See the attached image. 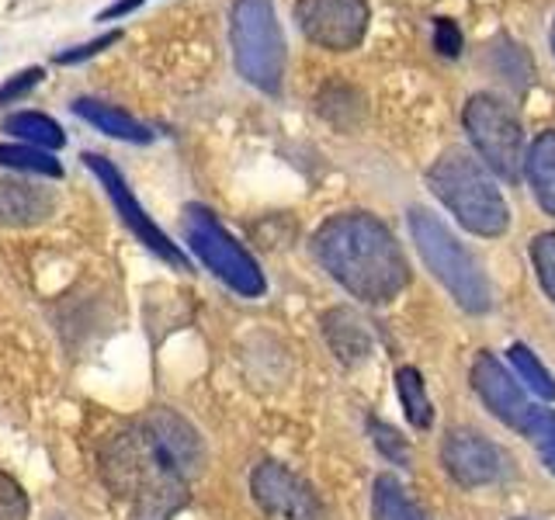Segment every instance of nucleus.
<instances>
[{"label": "nucleus", "instance_id": "nucleus-1", "mask_svg": "<svg viewBox=\"0 0 555 520\" xmlns=\"http://www.w3.org/2000/svg\"><path fill=\"white\" fill-rule=\"evenodd\" d=\"M205 465L198 430L173 410H150L101 447L108 490L150 517H170L188 503Z\"/></svg>", "mask_w": 555, "mask_h": 520}, {"label": "nucleus", "instance_id": "nucleus-2", "mask_svg": "<svg viewBox=\"0 0 555 520\" xmlns=\"http://www.w3.org/2000/svg\"><path fill=\"white\" fill-rule=\"evenodd\" d=\"M312 250L330 277L364 302H389L410 282L403 250L375 216L347 212L326 219L312 236Z\"/></svg>", "mask_w": 555, "mask_h": 520}, {"label": "nucleus", "instance_id": "nucleus-3", "mask_svg": "<svg viewBox=\"0 0 555 520\" xmlns=\"http://www.w3.org/2000/svg\"><path fill=\"white\" fill-rule=\"evenodd\" d=\"M427 184L468 233L500 236L511 225V208L503 202L500 187L486 173V167L473 160L465 150L441 153L438 164L427 173Z\"/></svg>", "mask_w": 555, "mask_h": 520}, {"label": "nucleus", "instance_id": "nucleus-4", "mask_svg": "<svg viewBox=\"0 0 555 520\" xmlns=\"http://www.w3.org/2000/svg\"><path fill=\"white\" fill-rule=\"evenodd\" d=\"M410 233H413L416 250L424 257V264L451 291V299H455L465 312L490 309V285H486V274L479 271L473 253L451 236V230L438 216H430L427 208H413Z\"/></svg>", "mask_w": 555, "mask_h": 520}, {"label": "nucleus", "instance_id": "nucleus-5", "mask_svg": "<svg viewBox=\"0 0 555 520\" xmlns=\"http://www.w3.org/2000/svg\"><path fill=\"white\" fill-rule=\"evenodd\" d=\"M233 60L240 77L257 91L274 94L285 74V39L271 0H236L230 17Z\"/></svg>", "mask_w": 555, "mask_h": 520}, {"label": "nucleus", "instance_id": "nucleus-6", "mask_svg": "<svg viewBox=\"0 0 555 520\" xmlns=\"http://www.w3.org/2000/svg\"><path fill=\"white\" fill-rule=\"evenodd\" d=\"M184 239H188V247L198 253L202 264L216 277H222L233 291L247 295V299L264 295L268 285H264V274L257 268V260L222 230L219 219L208 212V208L202 205L184 208Z\"/></svg>", "mask_w": 555, "mask_h": 520}, {"label": "nucleus", "instance_id": "nucleus-7", "mask_svg": "<svg viewBox=\"0 0 555 520\" xmlns=\"http://www.w3.org/2000/svg\"><path fill=\"white\" fill-rule=\"evenodd\" d=\"M465 132L476 143L486 167L496 170L500 178L517 181L525 167V129L514 115L511 104H503L493 94H476L465 104Z\"/></svg>", "mask_w": 555, "mask_h": 520}, {"label": "nucleus", "instance_id": "nucleus-8", "mask_svg": "<svg viewBox=\"0 0 555 520\" xmlns=\"http://www.w3.org/2000/svg\"><path fill=\"white\" fill-rule=\"evenodd\" d=\"M295 22L309 42L323 49H354L369 31V0H299Z\"/></svg>", "mask_w": 555, "mask_h": 520}, {"label": "nucleus", "instance_id": "nucleus-9", "mask_svg": "<svg viewBox=\"0 0 555 520\" xmlns=\"http://www.w3.org/2000/svg\"><path fill=\"white\" fill-rule=\"evenodd\" d=\"M250 490L257 507L271 520H326L323 503L312 493V485L278 461H264L254 468Z\"/></svg>", "mask_w": 555, "mask_h": 520}, {"label": "nucleus", "instance_id": "nucleus-10", "mask_svg": "<svg viewBox=\"0 0 555 520\" xmlns=\"http://www.w3.org/2000/svg\"><path fill=\"white\" fill-rule=\"evenodd\" d=\"M83 164L94 170V178L104 184V191H108V198H112V205L118 208V216H121V222L129 225V230L139 236V243H146V247L156 253V257H164L167 264H173V268H188V257L173 247V243L167 239V233L156 225L150 216H146V208L135 202V195L129 191V184H126V178L118 173V167L112 164V160H104V156H98V153H87L83 156Z\"/></svg>", "mask_w": 555, "mask_h": 520}, {"label": "nucleus", "instance_id": "nucleus-11", "mask_svg": "<svg viewBox=\"0 0 555 520\" xmlns=\"http://www.w3.org/2000/svg\"><path fill=\"white\" fill-rule=\"evenodd\" d=\"M441 458H444L448 476L459 485H468V490H476V485H490L503 472V455L496 451V444L490 438H482V433L468 430V427L448 430Z\"/></svg>", "mask_w": 555, "mask_h": 520}, {"label": "nucleus", "instance_id": "nucleus-12", "mask_svg": "<svg viewBox=\"0 0 555 520\" xmlns=\"http://www.w3.org/2000/svg\"><path fill=\"white\" fill-rule=\"evenodd\" d=\"M473 389L479 392L486 410H490L496 420H503L507 427L525 433L534 406L528 403V395L520 392V386L507 375V368H503V364L493 354H479L476 358V364H473Z\"/></svg>", "mask_w": 555, "mask_h": 520}, {"label": "nucleus", "instance_id": "nucleus-13", "mask_svg": "<svg viewBox=\"0 0 555 520\" xmlns=\"http://www.w3.org/2000/svg\"><path fill=\"white\" fill-rule=\"evenodd\" d=\"M56 208V198L46 187H35L28 181L0 178V222L8 225H35L46 222Z\"/></svg>", "mask_w": 555, "mask_h": 520}, {"label": "nucleus", "instance_id": "nucleus-14", "mask_svg": "<svg viewBox=\"0 0 555 520\" xmlns=\"http://www.w3.org/2000/svg\"><path fill=\"white\" fill-rule=\"evenodd\" d=\"M74 115L91 121V126L112 139H121V143H153V129L143 126L139 118H132L129 112L115 108V104H104L94 98H77L74 101Z\"/></svg>", "mask_w": 555, "mask_h": 520}, {"label": "nucleus", "instance_id": "nucleus-15", "mask_svg": "<svg viewBox=\"0 0 555 520\" xmlns=\"http://www.w3.org/2000/svg\"><path fill=\"white\" fill-rule=\"evenodd\" d=\"M323 334L334 347V354L347 364L364 361L372 354V329L351 309H334L323 316Z\"/></svg>", "mask_w": 555, "mask_h": 520}, {"label": "nucleus", "instance_id": "nucleus-16", "mask_svg": "<svg viewBox=\"0 0 555 520\" xmlns=\"http://www.w3.org/2000/svg\"><path fill=\"white\" fill-rule=\"evenodd\" d=\"M525 167H528V181L534 187L538 205H542L548 216H555V129L534 139V146L525 156Z\"/></svg>", "mask_w": 555, "mask_h": 520}, {"label": "nucleus", "instance_id": "nucleus-17", "mask_svg": "<svg viewBox=\"0 0 555 520\" xmlns=\"http://www.w3.org/2000/svg\"><path fill=\"white\" fill-rule=\"evenodd\" d=\"M372 517L375 520H430L424 507H416L410 493L396 482V476H378L372 490Z\"/></svg>", "mask_w": 555, "mask_h": 520}, {"label": "nucleus", "instance_id": "nucleus-18", "mask_svg": "<svg viewBox=\"0 0 555 520\" xmlns=\"http://www.w3.org/2000/svg\"><path fill=\"white\" fill-rule=\"evenodd\" d=\"M4 132L17 135L22 143L28 146H39V150H63L66 135L63 129L52 121L49 115H39V112H14L4 118Z\"/></svg>", "mask_w": 555, "mask_h": 520}, {"label": "nucleus", "instance_id": "nucleus-19", "mask_svg": "<svg viewBox=\"0 0 555 520\" xmlns=\"http://www.w3.org/2000/svg\"><path fill=\"white\" fill-rule=\"evenodd\" d=\"M396 392H399V403H403L406 416H410V424L416 430H427L430 420H434V406H430V399H427V389H424V375L416 372V368H399L396 372Z\"/></svg>", "mask_w": 555, "mask_h": 520}, {"label": "nucleus", "instance_id": "nucleus-20", "mask_svg": "<svg viewBox=\"0 0 555 520\" xmlns=\"http://www.w3.org/2000/svg\"><path fill=\"white\" fill-rule=\"evenodd\" d=\"M0 167L42 173V178H63V164L49 150L28 146V143H4L0 146Z\"/></svg>", "mask_w": 555, "mask_h": 520}, {"label": "nucleus", "instance_id": "nucleus-21", "mask_svg": "<svg viewBox=\"0 0 555 520\" xmlns=\"http://www.w3.org/2000/svg\"><path fill=\"white\" fill-rule=\"evenodd\" d=\"M507 358H511V364L517 368V375L525 378L538 395H542V399H555V381H552V375L545 372V364L538 361L525 343H514L511 351H507Z\"/></svg>", "mask_w": 555, "mask_h": 520}, {"label": "nucleus", "instance_id": "nucleus-22", "mask_svg": "<svg viewBox=\"0 0 555 520\" xmlns=\"http://www.w3.org/2000/svg\"><path fill=\"white\" fill-rule=\"evenodd\" d=\"M525 438L538 447V455H542L545 468L555 476V413L534 406L531 420H528V427H525Z\"/></svg>", "mask_w": 555, "mask_h": 520}, {"label": "nucleus", "instance_id": "nucleus-23", "mask_svg": "<svg viewBox=\"0 0 555 520\" xmlns=\"http://www.w3.org/2000/svg\"><path fill=\"white\" fill-rule=\"evenodd\" d=\"M531 260L538 271V282L548 291V299L555 302V233H542L531 243Z\"/></svg>", "mask_w": 555, "mask_h": 520}, {"label": "nucleus", "instance_id": "nucleus-24", "mask_svg": "<svg viewBox=\"0 0 555 520\" xmlns=\"http://www.w3.org/2000/svg\"><path fill=\"white\" fill-rule=\"evenodd\" d=\"M0 520H28V496L8 472H0Z\"/></svg>", "mask_w": 555, "mask_h": 520}, {"label": "nucleus", "instance_id": "nucleus-25", "mask_svg": "<svg viewBox=\"0 0 555 520\" xmlns=\"http://www.w3.org/2000/svg\"><path fill=\"white\" fill-rule=\"evenodd\" d=\"M118 39H121V31H104V35H98V39H91V42H83V46H74V49L60 52L56 63H60V66H77V63H83V60H94L101 49L115 46Z\"/></svg>", "mask_w": 555, "mask_h": 520}, {"label": "nucleus", "instance_id": "nucleus-26", "mask_svg": "<svg viewBox=\"0 0 555 520\" xmlns=\"http://www.w3.org/2000/svg\"><path fill=\"white\" fill-rule=\"evenodd\" d=\"M42 83V66H31V69H22V74H14L4 87H0V104H11V101H22L31 87Z\"/></svg>", "mask_w": 555, "mask_h": 520}, {"label": "nucleus", "instance_id": "nucleus-27", "mask_svg": "<svg viewBox=\"0 0 555 520\" xmlns=\"http://www.w3.org/2000/svg\"><path fill=\"white\" fill-rule=\"evenodd\" d=\"M372 433H375V444H378V451L386 455L389 461H399V465H406L410 461V451H406V444L399 441V433L392 430V427H386V424H372Z\"/></svg>", "mask_w": 555, "mask_h": 520}, {"label": "nucleus", "instance_id": "nucleus-28", "mask_svg": "<svg viewBox=\"0 0 555 520\" xmlns=\"http://www.w3.org/2000/svg\"><path fill=\"white\" fill-rule=\"evenodd\" d=\"M434 49H438L441 56H459L462 52V31L451 17H438V22H434Z\"/></svg>", "mask_w": 555, "mask_h": 520}, {"label": "nucleus", "instance_id": "nucleus-29", "mask_svg": "<svg viewBox=\"0 0 555 520\" xmlns=\"http://www.w3.org/2000/svg\"><path fill=\"white\" fill-rule=\"evenodd\" d=\"M143 0H115V4H108L101 14H98V22H115V17H121V14H129V11H135Z\"/></svg>", "mask_w": 555, "mask_h": 520}, {"label": "nucleus", "instance_id": "nucleus-30", "mask_svg": "<svg viewBox=\"0 0 555 520\" xmlns=\"http://www.w3.org/2000/svg\"><path fill=\"white\" fill-rule=\"evenodd\" d=\"M552 49H555V25H552Z\"/></svg>", "mask_w": 555, "mask_h": 520}]
</instances>
